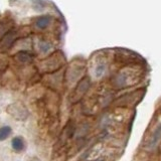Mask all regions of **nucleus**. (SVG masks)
<instances>
[{
  "instance_id": "423d86ee",
  "label": "nucleus",
  "mask_w": 161,
  "mask_h": 161,
  "mask_svg": "<svg viewBox=\"0 0 161 161\" xmlns=\"http://www.w3.org/2000/svg\"><path fill=\"white\" fill-rule=\"evenodd\" d=\"M29 161H39V160H37V159H31V160H29Z\"/></svg>"
},
{
  "instance_id": "7ed1b4c3",
  "label": "nucleus",
  "mask_w": 161,
  "mask_h": 161,
  "mask_svg": "<svg viewBox=\"0 0 161 161\" xmlns=\"http://www.w3.org/2000/svg\"><path fill=\"white\" fill-rule=\"evenodd\" d=\"M106 69H107V65L104 62H100L96 64L95 69H94V73H95V77L96 78H102L104 74L106 73Z\"/></svg>"
},
{
  "instance_id": "20e7f679",
  "label": "nucleus",
  "mask_w": 161,
  "mask_h": 161,
  "mask_svg": "<svg viewBox=\"0 0 161 161\" xmlns=\"http://www.w3.org/2000/svg\"><path fill=\"white\" fill-rule=\"evenodd\" d=\"M11 134V128L9 126H3L0 128V141H4L7 139Z\"/></svg>"
},
{
  "instance_id": "f257e3e1",
  "label": "nucleus",
  "mask_w": 161,
  "mask_h": 161,
  "mask_svg": "<svg viewBox=\"0 0 161 161\" xmlns=\"http://www.w3.org/2000/svg\"><path fill=\"white\" fill-rule=\"evenodd\" d=\"M160 140H161V123H159L157 126H156L155 130L153 131V134H152V136H151V138L149 140V143H148L149 149L156 148V146L158 145Z\"/></svg>"
},
{
  "instance_id": "39448f33",
  "label": "nucleus",
  "mask_w": 161,
  "mask_h": 161,
  "mask_svg": "<svg viewBox=\"0 0 161 161\" xmlns=\"http://www.w3.org/2000/svg\"><path fill=\"white\" fill-rule=\"evenodd\" d=\"M50 22V18L48 16H42V17H39L36 21V25L39 28H45L49 24Z\"/></svg>"
},
{
  "instance_id": "f03ea898",
  "label": "nucleus",
  "mask_w": 161,
  "mask_h": 161,
  "mask_svg": "<svg viewBox=\"0 0 161 161\" xmlns=\"http://www.w3.org/2000/svg\"><path fill=\"white\" fill-rule=\"evenodd\" d=\"M11 146H12V149L16 152H20L24 149V141L21 137H14L11 141Z\"/></svg>"
}]
</instances>
